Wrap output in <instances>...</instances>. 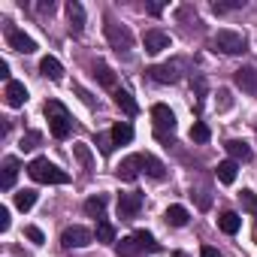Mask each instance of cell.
<instances>
[{
  "mask_svg": "<svg viewBox=\"0 0 257 257\" xmlns=\"http://www.w3.org/2000/svg\"><path fill=\"white\" fill-rule=\"evenodd\" d=\"M218 227H221L227 236H233V233H239V227H242V215H236V212H221Z\"/></svg>",
  "mask_w": 257,
  "mask_h": 257,
  "instance_id": "ffe728a7",
  "label": "cell"
},
{
  "mask_svg": "<svg viewBox=\"0 0 257 257\" xmlns=\"http://www.w3.org/2000/svg\"><path fill=\"white\" fill-rule=\"evenodd\" d=\"M137 236V242L143 245V251H158V242H155V236L149 233V230H140V233H134Z\"/></svg>",
  "mask_w": 257,
  "mask_h": 257,
  "instance_id": "f546056e",
  "label": "cell"
},
{
  "mask_svg": "<svg viewBox=\"0 0 257 257\" xmlns=\"http://www.w3.org/2000/svg\"><path fill=\"white\" fill-rule=\"evenodd\" d=\"M25 236H28L34 245H43V242H46V236H43V230H40V227H28V230H25Z\"/></svg>",
  "mask_w": 257,
  "mask_h": 257,
  "instance_id": "836d02e7",
  "label": "cell"
},
{
  "mask_svg": "<svg viewBox=\"0 0 257 257\" xmlns=\"http://www.w3.org/2000/svg\"><path fill=\"white\" fill-rule=\"evenodd\" d=\"M28 176H31L34 182H40V185H67V182H70V176H67L61 167H55L49 158H34V161L28 164Z\"/></svg>",
  "mask_w": 257,
  "mask_h": 257,
  "instance_id": "6da1fadb",
  "label": "cell"
},
{
  "mask_svg": "<svg viewBox=\"0 0 257 257\" xmlns=\"http://www.w3.org/2000/svg\"><path fill=\"white\" fill-rule=\"evenodd\" d=\"M143 209V194H121L118 197V215L121 218H134Z\"/></svg>",
  "mask_w": 257,
  "mask_h": 257,
  "instance_id": "8fae6325",
  "label": "cell"
},
{
  "mask_svg": "<svg viewBox=\"0 0 257 257\" xmlns=\"http://www.w3.org/2000/svg\"><path fill=\"white\" fill-rule=\"evenodd\" d=\"M140 161H143L146 176H152V179H164V176H167V167H164L155 155H140Z\"/></svg>",
  "mask_w": 257,
  "mask_h": 257,
  "instance_id": "ac0fdd59",
  "label": "cell"
},
{
  "mask_svg": "<svg viewBox=\"0 0 257 257\" xmlns=\"http://www.w3.org/2000/svg\"><path fill=\"white\" fill-rule=\"evenodd\" d=\"M140 170H143V161H140V155H131V158H124V161L118 164L115 176H118L121 182H134V179L140 176Z\"/></svg>",
  "mask_w": 257,
  "mask_h": 257,
  "instance_id": "30bf717a",
  "label": "cell"
},
{
  "mask_svg": "<svg viewBox=\"0 0 257 257\" xmlns=\"http://www.w3.org/2000/svg\"><path fill=\"white\" fill-rule=\"evenodd\" d=\"M152 121H155V134L164 140V137H170L173 131H176V115H173V109L170 106H164V103H158V106H152Z\"/></svg>",
  "mask_w": 257,
  "mask_h": 257,
  "instance_id": "5b68a950",
  "label": "cell"
},
{
  "mask_svg": "<svg viewBox=\"0 0 257 257\" xmlns=\"http://www.w3.org/2000/svg\"><path fill=\"white\" fill-rule=\"evenodd\" d=\"M34 203H37V191H31V188H25V191H19V194H16V206H19L22 212H28V209H34Z\"/></svg>",
  "mask_w": 257,
  "mask_h": 257,
  "instance_id": "4316f807",
  "label": "cell"
},
{
  "mask_svg": "<svg viewBox=\"0 0 257 257\" xmlns=\"http://www.w3.org/2000/svg\"><path fill=\"white\" fill-rule=\"evenodd\" d=\"M7 230H10V209L0 206V233H7Z\"/></svg>",
  "mask_w": 257,
  "mask_h": 257,
  "instance_id": "d590c367",
  "label": "cell"
},
{
  "mask_svg": "<svg viewBox=\"0 0 257 257\" xmlns=\"http://www.w3.org/2000/svg\"><path fill=\"white\" fill-rule=\"evenodd\" d=\"M103 34H106V40H109V46L118 52V55H127L134 49V34L127 31L124 25H118V22H112V19H106V25H103Z\"/></svg>",
  "mask_w": 257,
  "mask_h": 257,
  "instance_id": "3957f363",
  "label": "cell"
},
{
  "mask_svg": "<svg viewBox=\"0 0 257 257\" xmlns=\"http://www.w3.org/2000/svg\"><path fill=\"white\" fill-rule=\"evenodd\" d=\"M46 118H49V131H52L55 140H67V137H70L73 121H70V112H67L58 100H49V103H46Z\"/></svg>",
  "mask_w": 257,
  "mask_h": 257,
  "instance_id": "7a4b0ae2",
  "label": "cell"
},
{
  "mask_svg": "<svg viewBox=\"0 0 257 257\" xmlns=\"http://www.w3.org/2000/svg\"><path fill=\"white\" fill-rule=\"evenodd\" d=\"M212 46L218 52H224V55H242L245 52V37L239 31H218L215 40H212Z\"/></svg>",
  "mask_w": 257,
  "mask_h": 257,
  "instance_id": "277c9868",
  "label": "cell"
},
{
  "mask_svg": "<svg viewBox=\"0 0 257 257\" xmlns=\"http://www.w3.org/2000/svg\"><path fill=\"white\" fill-rule=\"evenodd\" d=\"M91 242H94V233L85 230V227H67V230L61 233V245H64V248H85V245H91Z\"/></svg>",
  "mask_w": 257,
  "mask_h": 257,
  "instance_id": "52a82bcc",
  "label": "cell"
},
{
  "mask_svg": "<svg viewBox=\"0 0 257 257\" xmlns=\"http://www.w3.org/2000/svg\"><path fill=\"white\" fill-rule=\"evenodd\" d=\"M109 134H112V143H115V146H127V143L134 140V127L127 124V121H118V124H112Z\"/></svg>",
  "mask_w": 257,
  "mask_h": 257,
  "instance_id": "2e32d148",
  "label": "cell"
},
{
  "mask_svg": "<svg viewBox=\"0 0 257 257\" xmlns=\"http://www.w3.org/2000/svg\"><path fill=\"white\" fill-rule=\"evenodd\" d=\"M149 13H152V16H161V13H164V4H152Z\"/></svg>",
  "mask_w": 257,
  "mask_h": 257,
  "instance_id": "f35d334b",
  "label": "cell"
},
{
  "mask_svg": "<svg viewBox=\"0 0 257 257\" xmlns=\"http://www.w3.org/2000/svg\"><path fill=\"white\" fill-rule=\"evenodd\" d=\"M173 257H188V254H185V251H176V254H173Z\"/></svg>",
  "mask_w": 257,
  "mask_h": 257,
  "instance_id": "ab89813d",
  "label": "cell"
},
{
  "mask_svg": "<svg viewBox=\"0 0 257 257\" xmlns=\"http://www.w3.org/2000/svg\"><path fill=\"white\" fill-rule=\"evenodd\" d=\"M4 97H7V103L13 106V109H19V106H25L28 103V88L22 85V82H7V91H4Z\"/></svg>",
  "mask_w": 257,
  "mask_h": 257,
  "instance_id": "4fadbf2b",
  "label": "cell"
},
{
  "mask_svg": "<svg viewBox=\"0 0 257 257\" xmlns=\"http://www.w3.org/2000/svg\"><path fill=\"white\" fill-rule=\"evenodd\" d=\"M164 218H167V224H170V227H185V224L191 221V215H188V209H185V206H170Z\"/></svg>",
  "mask_w": 257,
  "mask_h": 257,
  "instance_id": "7402d4cb",
  "label": "cell"
},
{
  "mask_svg": "<svg viewBox=\"0 0 257 257\" xmlns=\"http://www.w3.org/2000/svg\"><path fill=\"white\" fill-rule=\"evenodd\" d=\"M40 140H43V134H40V131H28V134L22 137V149H25V152H31V149H37V146H40Z\"/></svg>",
  "mask_w": 257,
  "mask_h": 257,
  "instance_id": "4dcf8cb0",
  "label": "cell"
},
{
  "mask_svg": "<svg viewBox=\"0 0 257 257\" xmlns=\"http://www.w3.org/2000/svg\"><path fill=\"white\" fill-rule=\"evenodd\" d=\"M16 176H19V158H7L4 161V179H0V188L10 191L16 185Z\"/></svg>",
  "mask_w": 257,
  "mask_h": 257,
  "instance_id": "d6986e66",
  "label": "cell"
},
{
  "mask_svg": "<svg viewBox=\"0 0 257 257\" xmlns=\"http://www.w3.org/2000/svg\"><path fill=\"white\" fill-rule=\"evenodd\" d=\"M40 73H43L46 79H52V82H61V79H64V67H61V61L52 58V55L40 61Z\"/></svg>",
  "mask_w": 257,
  "mask_h": 257,
  "instance_id": "9a60e30c",
  "label": "cell"
},
{
  "mask_svg": "<svg viewBox=\"0 0 257 257\" xmlns=\"http://www.w3.org/2000/svg\"><path fill=\"white\" fill-rule=\"evenodd\" d=\"M115 103L124 109V115H137L140 112V106H137V100L127 94V91H115Z\"/></svg>",
  "mask_w": 257,
  "mask_h": 257,
  "instance_id": "cb8c5ba5",
  "label": "cell"
},
{
  "mask_svg": "<svg viewBox=\"0 0 257 257\" xmlns=\"http://www.w3.org/2000/svg\"><path fill=\"white\" fill-rule=\"evenodd\" d=\"M67 16H70V31L79 37V34L85 31V10H82V4L70 0V4H67Z\"/></svg>",
  "mask_w": 257,
  "mask_h": 257,
  "instance_id": "5bb4252c",
  "label": "cell"
},
{
  "mask_svg": "<svg viewBox=\"0 0 257 257\" xmlns=\"http://www.w3.org/2000/svg\"><path fill=\"white\" fill-rule=\"evenodd\" d=\"M185 64L182 61H170V64H155L152 70H149V76L155 79V82H161V85H173V82H179V70H182Z\"/></svg>",
  "mask_w": 257,
  "mask_h": 257,
  "instance_id": "8992f818",
  "label": "cell"
},
{
  "mask_svg": "<svg viewBox=\"0 0 257 257\" xmlns=\"http://www.w3.org/2000/svg\"><path fill=\"white\" fill-rule=\"evenodd\" d=\"M191 140H194V143H209V140H212V131H209V124L197 121V124L191 127Z\"/></svg>",
  "mask_w": 257,
  "mask_h": 257,
  "instance_id": "83f0119b",
  "label": "cell"
},
{
  "mask_svg": "<svg viewBox=\"0 0 257 257\" xmlns=\"http://www.w3.org/2000/svg\"><path fill=\"white\" fill-rule=\"evenodd\" d=\"M7 40H10V46H13L16 52H22V55H34V52H37V43H34L25 31L10 28V31H7Z\"/></svg>",
  "mask_w": 257,
  "mask_h": 257,
  "instance_id": "9c48e42d",
  "label": "cell"
},
{
  "mask_svg": "<svg viewBox=\"0 0 257 257\" xmlns=\"http://www.w3.org/2000/svg\"><path fill=\"white\" fill-rule=\"evenodd\" d=\"M227 155H230V161H251V149H248V143H242V140H230L227 146Z\"/></svg>",
  "mask_w": 257,
  "mask_h": 257,
  "instance_id": "e0dca14e",
  "label": "cell"
},
{
  "mask_svg": "<svg viewBox=\"0 0 257 257\" xmlns=\"http://www.w3.org/2000/svg\"><path fill=\"white\" fill-rule=\"evenodd\" d=\"M85 212H88L91 218H103V212H106V197H103V194H97V197L85 200Z\"/></svg>",
  "mask_w": 257,
  "mask_h": 257,
  "instance_id": "d4e9b609",
  "label": "cell"
},
{
  "mask_svg": "<svg viewBox=\"0 0 257 257\" xmlns=\"http://www.w3.org/2000/svg\"><path fill=\"white\" fill-rule=\"evenodd\" d=\"M236 170H239V164H236V161H224V164H218L215 176H218V182H221V185H233V182H236Z\"/></svg>",
  "mask_w": 257,
  "mask_h": 257,
  "instance_id": "44dd1931",
  "label": "cell"
},
{
  "mask_svg": "<svg viewBox=\"0 0 257 257\" xmlns=\"http://www.w3.org/2000/svg\"><path fill=\"white\" fill-rule=\"evenodd\" d=\"M200 257H221V251L212 248V245H203V248H200Z\"/></svg>",
  "mask_w": 257,
  "mask_h": 257,
  "instance_id": "8d00e7d4",
  "label": "cell"
},
{
  "mask_svg": "<svg viewBox=\"0 0 257 257\" xmlns=\"http://www.w3.org/2000/svg\"><path fill=\"white\" fill-rule=\"evenodd\" d=\"M73 152H76V158L91 170V164H94V158H91V152H88V146H73Z\"/></svg>",
  "mask_w": 257,
  "mask_h": 257,
  "instance_id": "d6a6232c",
  "label": "cell"
},
{
  "mask_svg": "<svg viewBox=\"0 0 257 257\" xmlns=\"http://www.w3.org/2000/svg\"><path fill=\"white\" fill-rule=\"evenodd\" d=\"M233 82H236V88H242L245 94L257 97V70H254V67H239V70L233 73Z\"/></svg>",
  "mask_w": 257,
  "mask_h": 257,
  "instance_id": "ba28073f",
  "label": "cell"
},
{
  "mask_svg": "<svg viewBox=\"0 0 257 257\" xmlns=\"http://www.w3.org/2000/svg\"><path fill=\"white\" fill-rule=\"evenodd\" d=\"M140 251H143V245L137 242V236H124L118 242V257H140Z\"/></svg>",
  "mask_w": 257,
  "mask_h": 257,
  "instance_id": "603a6c76",
  "label": "cell"
},
{
  "mask_svg": "<svg viewBox=\"0 0 257 257\" xmlns=\"http://www.w3.org/2000/svg\"><path fill=\"white\" fill-rule=\"evenodd\" d=\"M143 43H146V52H149V55H161V52L170 49V34H164V31H149Z\"/></svg>",
  "mask_w": 257,
  "mask_h": 257,
  "instance_id": "7c38bea8",
  "label": "cell"
},
{
  "mask_svg": "<svg viewBox=\"0 0 257 257\" xmlns=\"http://www.w3.org/2000/svg\"><path fill=\"white\" fill-rule=\"evenodd\" d=\"M0 76H4L7 82H13V79H10V64H7V61H0Z\"/></svg>",
  "mask_w": 257,
  "mask_h": 257,
  "instance_id": "74e56055",
  "label": "cell"
},
{
  "mask_svg": "<svg viewBox=\"0 0 257 257\" xmlns=\"http://www.w3.org/2000/svg\"><path fill=\"white\" fill-rule=\"evenodd\" d=\"M97 146H100V152L103 155H112V134H97Z\"/></svg>",
  "mask_w": 257,
  "mask_h": 257,
  "instance_id": "1f68e13d",
  "label": "cell"
},
{
  "mask_svg": "<svg viewBox=\"0 0 257 257\" xmlns=\"http://www.w3.org/2000/svg\"><path fill=\"white\" fill-rule=\"evenodd\" d=\"M94 76H97V82H100V85H106V88H115V73H112V67H106V64H97V67H94Z\"/></svg>",
  "mask_w": 257,
  "mask_h": 257,
  "instance_id": "484cf974",
  "label": "cell"
},
{
  "mask_svg": "<svg viewBox=\"0 0 257 257\" xmlns=\"http://www.w3.org/2000/svg\"><path fill=\"white\" fill-rule=\"evenodd\" d=\"M97 242H115V227L109 221H97Z\"/></svg>",
  "mask_w": 257,
  "mask_h": 257,
  "instance_id": "f1b7e54d",
  "label": "cell"
},
{
  "mask_svg": "<svg viewBox=\"0 0 257 257\" xmlns=\"http://www.w3.org/2000/svg\"><path fill=\"white\" fill-rule=\"evenodd\" d=\"M239 197H242V203H245L251 212H257V194H254V191H242Z\"/></svg>",
  "mask_w": 257,
  "mask_h": 257,
  "instance_id": "e575fe53",
  "label": "cell"
}]
</instances>
